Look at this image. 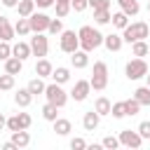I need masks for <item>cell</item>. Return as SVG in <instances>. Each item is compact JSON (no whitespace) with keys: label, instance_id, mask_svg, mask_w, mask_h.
I'll use <instances>...</instances> for the list:
<instances>
[{"label":"cell","instance_id":"52a82bcc","mask_svg":"<svg viewBox=\"0 0 150 150\" xmlns=\"http://www.w3.org/2000/svg\"><path fill=\"white\" fill-rule=\"evenodd\" d=\"M28 45H30V54L38 56V59L47 56V52H49V38L45 33H33V38H30Z\"/></svg>","mask_w":150,"mask_h":150},{"label":"cell","instance_id":"5bb4252c","mask_svg":"<svg viewBox=\"0 0 150 150\" xmlns=\"http://www.w3.org/2000/svg\"><path fill=\"white\" fill-rule=\"evenodd\" d=\"M2 63H5V73H9V75H14V77H16L21 70H23V61H21V59H16V56L5 59Z\"/></svg>","mask_w":150,"mask_h":150},{"label":"cell","instance_id":"44dd1931","mask_svg":"<svg viewBox=\"0 0 150 150\" xmlns=\"http://www.w3.org/2000/svg\"><path fill=\"white\" fill-rule=\"evenodd\" d=\"M12 56L26 61L28 56H33V54H30V45H28V42H16V45H12Z\"/></svg>","mask_w":150,"mask_h":150},{"label":"cell","instance_id":"ee69618b","mask_svg":"<svg viewBox=\"0 0 150 150\" xmlns=\"http://www.w3.org/2000/svg\"><path fill=\"white\" fill-rule=\"evenodd\" d=\"M70 148L73 150H84L87 148V141L84 138H70Z\"/></svg>","mask_w":150,"mask_h":150},{"label":"cell","instance_id":"681fc988","mask_svg":"<svg viewBox=\"0 0 150 150\" xmlns=\"http://www.w3.org/2000/svg\"><path fill=\"white\" fill-rule=\"evenodd\" d=\"M145 77H148V87H150V70H148V75H145Z\"/></svg>","mask_w":150,"mask_h":150},{"label":"cell","instance_id":"2e32d148","mask_svg":"<svg viewBox=\"0 0 150 150\" xmlns=\"http://www.w3.org/2000/svg\"><path fill=\"white\" fill-rule=\"evenodd\" d=\"M14 26L9 23V19L7 16H0V40H7V42H12L14 40Z\"/></svg>","mask_w":150,"mask_h":150},{"label":"cell","instance_id":"ac0fdd59","mask_svg":"<svg viewBox=\"0 0 150 150\" xmlns=\"http://www.w3.org/2000/svg\"><path fill=\"white\" fill-rule=\"evenodd\" d=\"M52 124H54L56 136H68V134L73 131V124H70V120H66V117H56Z\"/></svg>","mask_w":150,"mask_h":150},{"label":"cell","instance_id":"d6986e66","mask_svg":"<svg viewBox=\"0 0 150 150\" xmlns=\"http://www.w3.org/2000/svg\"><path fill=\"white\" fill-rule=\"evenodd\" d=\"M12 143L16 148H28L30 145V134L26 129H19V131H12Z\"/></svg>","mask_w":150,"mask_h":150},{"label":"cell","instance_id":"1f68e13d","mask_svg":"<svg viewBox=\"0 0 150 150\" xmlns=\"http://www.w3.org/2000/svg\"><path fill=\"white\" fill-rule=\"evenodd\" d=\"M124 110H127L129 117H134V115L141 112V103H138L136 98H127V101H124Z\"/></svg>","mask_w":150,"mask_h":150},{"label":"cell","instance_id":"836d02e7","mask_svg":"<svg viewBox=\"0 0 150 150\" xmlns=\"http://www.w3.org/2000/svg\"><path fill=\"white\" fill-rule=\"evenodd\" d=\"M12 89H14V75L2 73L0 75V91H12Z\"/></svg>","mask_w":150,"mask_h":150},{"label":"cell","instance_id":"8992f818","mask_svg":"<svg viewBox=\"0 0 150 150\" xmlns=\"http://www.w3.org/2000/svg\"><path fill=\"white\" fill-rule=\"evenodd\" d=\"M59 49L63 54H73L75 49H80V40L75 30H61L59 33Z\"/></svg>","mask_w":150,"mask_h":150},{"label":"cell","instance_id":"f5cc1de1","mask_svg":"<svg viewBox=\"0 0 150 150\" xmlns=\"http://www.w3.org/2000/svg\"><path fill=\"white\" fill-rule=\"evenodd\" d=\"M148 56H150V49H148Z\"/></svg>","mask_w":150,"mask_h":150},{"label":"cell","instance_id":"74e56055","mask_svg":"<svg viewBox=\"0 0 150 150\" xmlns=\"http://www.w3.org/2000/svg\"><path fill=\"white\" fill-rule=\"evenodd\" d=\"M136 131L141 134V138H143V141H150V122H148V120H143V122L138 124V129H136Z\"/></svg>","mask_w":150,"mask_h":150},{"label":"cell","instance_id":"b9f144b4","mask_svg":"<svg viewBox=\"0 0 150 150\" xmlns=\"http://www.w3.org/2000/svg\"><path fill=\"white\" fill-rule=\"evenodd\" d=\"M7 129H9V131H19V129H21L19 115H12V117H7Z\"/></svg>","mask_w":150,"mask_h":150},{"label":"cell","instance_id":"4dcf8cb0","mask_svg":"<svg viewBox=\"0 0 150 150\" xmlns=\"http://www.w3.org/2000/svg\"><path fill=\"white\" fill-rule=\"evenodd\" d=\"M28 91L33 94V96H38V94H45V82H42V77H33L28 84Z\"/></svg>","mask_w":150,"mask_h":150},{"label":"cell","instance_id":"ab89813d","mask_svg":"<svg viewBox=\"0 0 150 150\" xmlns=\"http://www.w3.org/2000/svg\"><path fill=\"white\" fill-rule=\"evenodd\" d=\"M89 7V0H70V9L73 12H84Z\"/></svg>","mask_w":150,"mask_h":150},{"label":"cell","instance_id":"7a4b0ae2","mask_svg":"<svg viewBox=\"0 0 150 150\" xmlns=\"http://www.w3.org/2000/svg\"><path fill=\"white\" fill-rule=\"evenodd\" d=\"M148 35H150V26L145 21H134V23H127L122 28V40L127 45H131L136 40H145Z\"/></svg>","mask_w":150,"mask_h":150},{"label":"cell","instance_id":"7bdbcfd3","mask_svg":"<svg viewBox=\"0 0 150 150\" xmlns=\"http://www.w3.org/2000/svg\"><path fill=\"white\" fill-rule=\"evenodd\" d=\"M19 115V122H21V129H28L30 124H33V117L28 115V112H16Z\"/></svg>","mask_w":150,"mask_h":150},{"label":"cell","instance_id":"30bf717a","mask_svg":"<svg viewBox=\"0 0 150 150\" xmlns=\"http://www.w3.org/2000/svg\"><path fill=\"white\" fill-rule=\"evenodd\" d=\"M120 145H124V148H141L143 145V138H141V134L138 131H131V129H122L120 131Z\"/></svg>","mask_w":150,"mask_h":150},{"label":"cell","instance_id":"60d3db41","mask_svg":"<svg viewBox=\"0 0 150 150\" xmlns=\"http://www.w3.org/2000/svg\"><path fill=\"white\" fill-rule=\"evenodd\" d=\"M89 7L96 12V9H110V0H89Z\"/></svg>","mask_w":150,"mask_h":150},{"label":"cell","instance_id":"d4e9b609","mask_svg":"<svg viewBox=\"0 0 150 150\" xmlns=\"http://www.w3.org/2000/svg\"><path fill=\"white\" fill-rule=\"evenodd\" d=\"M148 49H150V45H148L145 40H136V42H131V54L138 56V59L148 56Z\"/></svg>","mask_w":150,"mask_h":150},{"label":"cell","instance_id":"4316f807","mask_svg":"<svg viewBox=\"0 0 150 150\" xmlns=\"http://www.w3.org/2000/svg\"><path fill=\"white\" fill-rule=\"evenodd\" d=\"M14 33H16L19 38H23V35H28V33H30V23H28V19H26V16H19V21L14 23Z\"/></svg>","mask_w":150,"mask_h":150},{"label":"cell","instance_id":"d6a6232c","mask_svg":"<svg viewBox=\"0 0 150 150\" xmlns=\"http://www.w3.org/2000/svg\"><path fill=\"white\" fill-rule=\"evenodd\" d=\"M110 115H112L115 120H122V117H127V110H124V101H115V103L110 105Z\"/></svg>","mask_w":150,"mask_h":150},{"label":"cell","instance_id":"ffe728a7","mask_svg":"<svg viewBox=\"0 0 150 150\" xmlns=\"http://www.w3.org/2000/svg\"><path fill=\"white\" fill-rule=\"evenodd\" d=\"M117 5H120V9H122L127 16H136V14L141 12L138 0H117Z\"/></svg>","mask_w":150,"mask_h":150},{"label":"cell","instance_id":"bcb514c9","mask_svg":"<svg viewBox=\"0 0 150 150\" xmlns=\"http://www.w3.org/2000/svg\"><path fill=\"white\" fill-rule=\"evenodd\" d=\"M0 2H2L7 9H12V7H16V2H19V0H0Z\"/></svg>","mask_w":150,"mask_h":150},{"label":"cell","instance_id":"8d00e7d4","mask_svg":"<svg viewBox=\"0 0 150 150\" xmlns=\"http://www.w3.org/2000/svg\"><path fill=\"white\" fill-rule=\"evenodd\" d=\"M101 145H103L105 150H115V148H120V138H117V136H105V138L101 141Z\"/></svg>","mask_w":150,"mask_h":150},{"label":"cell","instance_id":"f546056e","mask_svg":"<svg viewBox=\"0 0 150 150\" xmlns=\"http://www.w3.org/2000/svg\"><path fill=\"white\" fill-rule=\"evenodd\" d=\"M110 23H112L115 28H120V30H122V28H124V26L129 23V16H127V14H124V12L120 9V12H115V14L110 16Z\"/></svg>","mask_w":150,"mask_h":150},{"label":"cell","instance_id":"c3c4849f","mask_svg":"<svg viewBox=\"0 0 150 150\" xmlns=\"http://www.w3.org/2000/svg\"><path fill=\"white\" fill-rule=\"evenodd\" d=\"M2 129H7V117L0 112V131H2Z\"/></svg>","mask_w":150,"mask_h":150},{"label":"cell","instance_id":"7c38bea8","mask_svg":"<svg viewBox=\"0 0 150 150\" xmlns=\"http://www.w3.org/2000/svg\"><path fill=\"white\" fill-rule=\"evenodd\" d=\"M98 124H101V115H98L94 108H91L89 112H84V117H82V127H84V131H96Z\"/></svg>","mask_w":150,"mask_h":150},{"label":"cell","instance_id":"7402d4cb","mask_svg":"<svg viewBox=\"0 0 150 150\" xmlns=\"http://www.w3.org/2000/svg\"><path fill=\"white\" fill-rule=\"evenodd\" d=\"M52 70H54V66H52L45 56H42V59H38V63H35V75H38V77H42V80H45V77H49V75H52Z\"/></svg>","mask_w":150,"mask_h":150},{"label":"cell","instance_id":"f1b7e54d","mask_svg":"<svg viewBox=\"0 0 150 150\" xmlns=\"http://www.w3.org/2000/svg\"><path fill=\"white\" fill-rule=\"evenodd\" d=\"M110 9H96L94 12V23L96 26H105V23H110Z\"/></svg>","mask_w":150,"mask_h":150},{"label":"cell","instance_id":"d590c367","mask_svg":"<svg viewBox=\"0 0 150 150\" xmlns=\"http://www.w3.org/2000/svg\"><path fill=\"white\" fill-rule=\"evenodd\" d=\"M61 30H63V21H61L59 16H56V19H52V21H49V26H47V33H49V35H59Z\"/></svg>","mask_w":150,"mask_h":150},{"label":"cell","instance_id":"603a6c76","mask_svg":"<svg viewBox=\"0 0 150 150\" xmlns=\"http://www.w3.org/2000/svg\"><path fill=\"white\" fill-rule=\"evenodd\" d=\"M110 105H112V103H110L108 96H98V98L94 101V110H96L101 117H103V115H110Z\"/></svg>","mask_w":150,"mask_h":150},{"label":"cell","instance_id":"e575fe53","mask_svg":"<svg viewBox=\"0 0 150 150\" xmlns=\"http://www.w3.org/2000/svg\"><path fill=\"white\" fill-rule=\"evenodd\" d=\"M54 9H56V16L59 19H63V16H68L73 9H70V2H54Z\"/></svg>","mask_w":150,"mask_h":150},{"label":"cell","instance_id":"277c9868","mask_svg":"<svg viewBox=\"0 0 150 150\" xmlns=\"http://www.w3.org/2000/svg\"><path fill=\"white\" fill-rule=\"evenodd\" d=\"M148 63H145V59H138V56H134V59H129L127 61V66H124V75H127V80H141V77H145L148 75Z\"/></svg>","mask_w":150,"mask_h":150},{"label":"cell","instance_id":"9c48e42d","mask_svg":"<svg viewBox=\"0 0 150 150\" xmlns=\"http://www.w3.org/2000/svg\"><path fill=\"white\" fill-rule=\"evenodd\" d=\"M89 91H91V84H89V80H77V82L73 84V89H70V94H68V96H70L75 103H82V101H87Z\"/></svg>","mask_w":150,"mask_h":150},{"label":"cell","instance_id":"7dc6e473","mask_svg":"<svg viewBox=\"0 0 150 150\" xmlns=\"http://www.w3.org/2000/svg\"><path fill=\"white\" fill-rule=\"evenodd\" d=\"M2 150H19V148H16L12 141H7V143H2Z\"/></svg>","mask_w":150,"mask_h":150},{"label":"cell","instance_id":"cb8c5ba5","mask_svg":"<svg viewBox=\"0 0 150 150\" xmlns=\"http://www.w3.org/2000/svg\"><path fill=\"white\" fill-rule=\"evenodd\" d=\"M16 12H19V16H30L33 12H35V0H19L16 2Z\"/></svg>","mask_w":150,"mask_h":150},{"label":"cell","instance_id":"f35d334b","mask_svg":"<svg viewBox=\"0 0 150 150\" xmlns=\"http://www.w3.org/2000/svg\"><path fill=\"white\" fill-rule=\"evenodd\" d=\"M9 56H12V45L7 40H0V61H5Z\"/></svg>","mask_w":150,"mask_h":150},{"label":"cell","instance_id":"484cf974","mask_svg":"<svg viewBox=\"0 0 150 150\" xmlns=\"http://www.w3.org/2000/svg\"><path fill=\"white\" fill-rule=\"evenodd\" d=\"M134 98L141 103V108L143 105H150V87L145 84V87H138L136 91H134Z\"/></svg>","mask_w":150,"mask_h":150},{"label":"cell","instance_id":"816d5d0a","mask_svg":"<svg viewBox=\"0 0 150 150\" xmlns=\"http://www.w3.org/2000/svg\"><path fill=\"white\" fill-rule=\"evenodd\" d=\"M148 14H150V0H148Z\"/></svg>","mask_w":150,"mask_h":150},{"label":"cell","instance_id":"3957f363","mask_svg":"<svg viewBox=\"0 0 150 150\" xmlns=\"http://www.w3.org/2000/svg\"><path fill=\"white\" fill-rule=\"evenodd\" d=\"M89 84H91L94 91H103V89L108 87V63H105V61H96V63H94Z\"/></svg>","mask_w":150,"mask_h":150},{"label":"cell","instance_id":"5b68a950","mask_svg":"<svg viewBox=\"0 0 150 150\" xmlns=\"http://www.w3.org/2000/svg\"><path fill=\"white\" fill-rule=\"evenodd\" d=\"M45 96H47V101L54 103L56 108H63V105L68 103V91L63 89V84H56V82L45 84Z\"/></svg>","mask_w":150,"mask_h":150},{"label":"cell","instance_id":"f6af8a7d","mask_svg":"<svg viewBox=\"0 0 150 150\" xmlns=\"http://www.w3.org/2000/svg\"><path fill=\"white\" fill-rule=\"evenodd\" d=\"M54 2H56V0H35V7L47 9V7H54Z\"/></svg>","mask_w":150,"mask_h":150},{"label":"cell","instance_id":"ba28073f","mask_svg":"<svg viewBox=\"0 0 150 150\" xmlns=\"http://www.w3.org/2000/svg\"><path fill=\"white\" fill-rule=\"evenodd\" d=\"M52 16H47L45 12H33L28 16V23H30V33H47V26H49Z\"/></svg>","mask_w":150,"mask_h":150},{"label":"cell","instance_id":"4fadbf2b","mask_svg":"<svg viewBox=\"0 0 150 150\" xmlns=\"http://www.w3.org/2000/svg\"><path fill=\"white\" fill-rule=\"evenodd\" d=\"M103 45H105L108 52H120L122 45H124V40H122L120 33H108V35H103Z\"/></svg>","mask_w":150,"mask_h":150},{"label":"cell","instance_id":"e0dca14e","mask_svg":"<svg viewBox=\"0 0 150 150\" xmlns=\"http://www.w3.org/2000/svg\"><path fill=\"white\" fill-rule=\"evenodd\" d=\"M14 103H16L19 108H28V105L33 103V94L28 91V87H23V89H19V91L14 94Z\"/></svg>","mask_w":150,"mask_h":150},{"label":"cell","instance_id":"6da1fadb","mask_svg":"<svg viewBox=\"0 0 150 150\" xmlns=\"http://www.w3.org/2000/svg\"><path fill=\"white\" fill-rule=\"evenodd\" d=\"M77 40H80V49L84 52H94L103 45V33L94 26H82L77 30Z\"/></svg>","mask_w":150,"mask_h":150},{"label":"cell","instance_id":"83f0119b","mask_svg":"<svg viewBox=\"0 0 150 150\" xmlns=\"http://www.w3.org/2000/svg\"><path fill=\"white\" fill-rule=\"evenodd\" d=\"M42 117H45L47 122H54V120L59 117V108H56L54 103H49V101H47V103L42 105Z\"/></svg>","mask_w":150,"mask_h":150},{"label":"cell","instance_id":"8fae6325","mask_svg":"<svg viewBox=\"0 0 150 150\" xmlns=\"http://www.w3.org/2000/svg\"><path fill=\"white\" fill-rule=\"evenodd\" d=\"M70 66L77 68V70L87 68V66H89V52H84V49H75V52L70 54Z\"/></svg>","mask_w":150,"mask_h":150},{"label":"cell","instance_id":"f907efd6","mask_svg":"<svg viewBox=\"0 0 150 150\" xmlns=\"http://www.w3.org/2000/svg\"><path fill=\"white\" fill-rule=\"evenodd\" d=\"M56 2H70V0H56Z\"/></svg>","mask_w":150,"mask_h":150},{"label":"cell","instance_id":"9a60e30c","mask_svg":"<svg viewBox=\"0 0 150 150\" xmlns=\"http://www.w3.org/2000/svg\"><path fill=\"white\" fill-rule=\"evenodd\" d=\"M52 82H56V84H66L68 80H70V68H66V66H56L54 70H52Z\"/></svg>","mask_w":150,"mask_h":150}]
</instances>
